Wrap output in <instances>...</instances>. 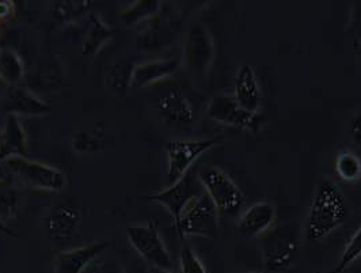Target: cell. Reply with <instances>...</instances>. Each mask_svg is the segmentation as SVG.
I'll return each mask as SVG.
<instances>
[{"label": "cell", "mask_w": 361, "mask_h": 273, "mask_svg": "<svg viewBox=\"0 0 361 273\" xmlns=\"http://www.w3.org/2000/svg\"><path fill=\"white\" fill-rule=\"evenodd\" d=\"M348 217V205L340 189L327 180L317 185L307 219V238L318 242L340 227Z\"/></svg>", "instance_id": "obj_1"}, {"label": "cell", "mask_w": 361, "mask_h": 273, "mask_svg": "<svg viewBox=\"0 0 361 273\" xmlns=\"http://www.w3.org/2000/svg\"><path fill=\"white\" fill-rule=\"evenodd\" d=\"M19 182L27 189L59 193L66 188V174L51 164H42L26 157H10L1 162Z\"/></svg>", "instance_id": "obj_2"}, {"label": "cell", "mask_w": 361, "mask_h": 273, "mask_svg": "<svg viewBox=\"0 0 361 273\" xmlns=\"http://www.w3.org/2000/svg\"><path fill=\"white\" fill-rule=\"evenodd\" d=\"M300 241L293 224H284L274 229L262 238L264 265L269 272L289 269L299 258Z\"/></svg>", "instance_id": "obj_3"}, {"label": "cell", "mask_w": 361, "mask_h": 273, "mask_svg": "<svg viewBox=\"0 0 361 273\" xmlns=\"http://www.w3.org/2000/svg\"><path fill=\"white\" fill-rule=\"evenodd\" d=\"M180 238H215L219 233V211L214 201L204 192L192 201L176 224Z\"/></svg>", "instance_id": "obj_4"}, {"label": "cell", "mask_w": 361, "mask_h": 273, "mask_svg": "<svg viewBox=\"0 0 361 273\" xmlns=\"http://www.w3.org/2000/svg\"><path fill=\"white\" fill-rule=\"evenodd\" d=\"M130 246L143 258L149 268L173 271L174 262L155 224H137L127 229Z\"/></svg>", "instance_id": "obj_5"}, {"label": "cell", "mask_w": 361, "mask_h": 273, "mask_svg": "<svg viewBox=\"0 0 361 273\" xmlns=\"http://www.w3.org/2000/svg\"><path fill=\"white\" fill-rule=\"evenodd\" d=\"M199 180L216 205L217 211L226 215H236L243 204V195L234 180L217 167H204L200 170Z\"/></svg>", "instance_id": "obj_6"}, {"label": "cell", "mask_w": 361, "mask_h": 273, "mask_svg": "<svg viewBox=\"0 0 361 273\" xmlns=\"http://www.w3.org/2000/svg\"><path fill=\"white\" fill-rule=\"evenodd\" d=\"M204 192L205 190L200 182L199 176L188 171L180 181L171 183L154 196L147 198V200L154 201L164 207L174 220V224H177L188 205Z\"/></svg>", "instance_id": "obj_7"}, {"label": "cell", "mask_w": 361, "mask_h": 273, "mask_svg": "<svg viewBox=\"0 0 361 273\" xmlns=\"http://www.w3.org/2000/svg\"><path fill=\"white\" fill-rule=\"evenodd\" d=\"M216 140H171L166 143L167 180L171 183L180 181L190 170L200 157L216 146Z\"/></svg>", "instance_id": "obj_8"}, {"label": "cell", "mask_w": 361, "mask_h": 273, "mask_svg": "<svg viewBox=\"0 0 361 273\" xmlns=\"http://www.w3.org/2000/svg\"><path fill=\"white\" fill-rule=\"evenodd\" d=\"M82 223V210L73 201L54 204L44 218L47 236L54 241H68L78 233Z\"/></svg>", "instance_id": "obj_9"}, {"label": "cell", "mask_w": 361, "mask_h": 273, "mask_svg": "<svg viewBox=\"0 0 361 273\" xmlns=\"http://www.w3.org/2000/svg\"><path fill=\"white\" fill-rule=\"evenodd\" d=\"M207 116L219 124L239 129L254 131L259 123L257 113H250L243 109L236 102L234 97L226 94H219L211 99L207 109Z\"/></svg>", "instance_id": "obj_10"}, {"label": "cell", "mask_w": 361, "mask_h": 273, "mask_svg": "<svg viewBox=\"0 0 361 273\" xmlns=\"http://www.w3.org/2000/svg\"><path fill=\"white\" fill-rule=\"evenodd\" d=\"M212 59V37L201 23H195L186 37L183 48V61L192 73H204L211 67Z\"/></svg>", "instance_id": "obj_11"}, {"label": "cell", "mask_w": 361, "mask_h": 273, "mask_svg": "<svg viewBox=\"0 0 361 273\" xmlns=\"http://www.w3.org/2000/svg\"><path fill=\"white\" fill-rule=\"evenodd\" d=\"M109 245L108 241L92 242L59 253L54 260V273H83L91 261L108 250Z\"/></svg>", "instance_id": "obj_12"}, {"label": "cell", "mask_w": 361, "mask_h": 273, "mask_svg": "<svg viewBox=\"0 0 361 273\" xmlns=\"http://www.w3.org/2000/svg\"><path fill=\"white\" fill-rule=\"evenodd\" d=\"M3 109L16 117H41L51 113V107L32 91L19 86L8 87L3 97Z\"/></svg>", "instance_id": "obj_13"}, {"label": "cell", "mask_w": 361, "mask_h": 273, "mask_svg": "<svg viewBox=\"0 0 361 273\" xmlns=\"http://www.w3.org/2000/svg\"><path fill=\"white\" fill-rule=\"evenodd\" d=\"M180 67L177 60H149L135 64L130 73L129 87L145 89L159 83L163 79L174 75Z\"/></svg>", "instance_id": "obj_14"}, {"label": "cell", "mask_w": 361, "mask_h": 273, "mask_svg": "<svg viewBox=\"0 0 361 273\" xmlns=\"http://www.w3.org/2000/svg\"><path fill=\"white\" fill-rule=\"evenodd\" d=\"M276 220V208L268 201H259L245 211L238 223V231L245 238L264 236Z\"/></svg>", "instance_id": "obj_15"}, {"label": "cell", "mask_w": 361, "mask_h": 273, "mask_svg": "<svg viewBox=\"0 0 361 273\" xmlns=\"http://www.w3.org/2000/svg\"><path fill=\"white\" fill-rule=\"evenodd\" d=\"M27 136L18 117L8 114L0 127V164L10 157H25Z\"/></svg>", "instance_id": "obj_16"}, {"label": "cell", "mask_w": 361, "mask_h": 273, "mask_svg": "<svg viewBox=\"0 0 361 273\" xmlns=\"http://www.w3.org/2000/svg\"><path fill=\"white\" fill-rule=\"evenodd\" d=\"M235 99L243 109L257 113L261 105V90L254 73L249 64L242 66L235 76Z\"/></svg>", "instance_id": "obj_17"}, {"label": "cell", "mask_w": 361, "mask_h": 273, "mask_svg": "<svg viewBox=\"0 0 361 273\" xmlns=\"http://www.w3.org/2000/svg\"><path fill=\"white\" fill-rule=\"evenodd\" d=\"M158 108L161 114L170 124L188 126L193 121L195 117L190 101L180 89H173L161 97Z\"/></svg>", "instance_id": "obj_18"}, {"label": "cell", "mask_w": 361, "mask_h": 273, "mask_svg": "<svg viewBox=\"0 0 361 273\" xmlns=\"http://www.w3.org/2000/svg\"><path fill=\"white\" fill-rule=\"evenodd\" d=\"M25 73L22 57L13 49L0 51V82L8 87L18 86Z\"/></svg>", "instance_id": "obj_19"}, {"label": "cell", "mask_w": 361, "mask_h": 273, "mask_svg": "<svg viewBox=\"0 0 361 273\" xmlns=\"http://www.w3.org/2000/svg\"><path fill=\"white\" fill-rule=\"evenodd\" d=\"M111 29L101 19L98 14H91L89 32L83 44L85 55H95L111 38Z\"/></svg>", "instance_id": "obj_20"}, {"label": "cell", "mask_w": 361, "mask_h": 273, "mask_svg": "<svg viewBox=\"0 0 361 273\" xmlns=\"http://www.w3.org/2000/svg\"><path fill=\"white\" fill-rule=\"evenodd\" d=\"M20 207V193L8 181L0 180V222L7 224L17 217Z\"/></svg>", "instance_id": "obj_21"}, {"label": "cell", "mask_w": 361, "mask_h": 273, "mask_svg": "<svg viewBox=\"0 0 361 273\" xmlns=\"http://www.w3.org/2000/svg\"><path fill=\"white\" fill-rule=\"evenodd\" d=\"M159 10H161V1L142 0V1H135L133 4L120 10L118 14L127 25H136L143 22L145 19L151 18Z\"/></svg>", "instance_id": "obj_22"}, {"label": "cell", "mask_w": 361, "mask_h": 273, "mask_svg": "<svg viewBox=\"0 0 361 273\" xmlns=\"http://www.w3.org/2000/svg\"><path fill=\"white\" fill-rule=\"evenodd\" d=\"M336 171L343 181H357L361 178L360 158L356 154L349 151L341 152L336 161Z\"/></svg>", "instance_id": "obj_23"}, {"label": "cell", "mask_w": 361, "mask_h": 273, "mask_svg": "<svg viewBox=\"0 0 361 273\" xmlns=\"http://www.w3.org/2000/svg\"><path fill=\"white\" fill-rule=\"evenodd\" d=\"M361 257V227L348 242L338 264L327 273H343Z\"/></svg>", "instance_id": "obj_24"}, {"label": "cell", "mask_w": 361, "mask_h": 273, "mask_svg": "<svg viewBox=\"0 0 361 273\" xmlns=\"http://www.w3.org/2000/svg\"><path fill=\"white\" fill-rule=\"evenodd\" d=\"M90 1H57L54 3V13L60 20H73L87 11Z\"/></svg>", "instance_id": "obj_25"}, {"label": "cell", "mask_w": 361, "mask_h": 273, "mask_svg": "<svg viewBox=\"0 0 361 273\" xmlns=\"http://www.w3.org/2000/svg\"><path fill=\"white\" fill-rule=\"evenodd\" d=\"M83 273H126L124 267L121 265L120 260L114 255L108 257L98 255L90 265L83 271Z\"/></svg>", "instance_id": "obj_26"}, {"label": "cell", "mask_w": 361, "mask_h": 273, "mask_svg": "<svg viewBox=\"0 0 361 273\" xmlns=\"http://www.w3.org/2000/svg\"><path fill=\"white\" fill-rule=\"evenodd\" d=\"M180 273H208L199 255L190 248H183L180 255Z\"/></svg>", "instance_id": "obj_27"}, {"label": "cell", "mask_w": 361, "mask_h": 273, "mask_svg": "<svg viewBox=\"0 0 361 273\" xmlns=\"http://www.w3.org/2000/svg\"><path fill=\"white\" fill-rule=\"evenodd\" d=\"M16 16V7L13 1L0 0V22H8Z\"/></svg>", "instance_id": "obj_28"}, {"label": "cell", "mask_w": 361, "mask_h": 273, "mask_svg": "<svg viewBox=\"0 0 361 273\" xmlns=\"http://www.w3.org/2000/svg\"><path fill=\"white\" fill-rule=\"evenodd\" d=\"M350 132H352V136H353L355 142L361 146V113L353 119Z\"/></svg>", "instance_id": "obj_29"}, {"label": "cell", "mask_w": 361, "mask_h": 273, "mask_svg": "<svg viewBox=\"0 0 361 273\" xmlns=\"http://www.w3.org/2000/svg\"><path fill=\"white\" fill-rule=\"evenodd\" d=\"M0 234H6V236H13V237H16V233H14L7 224H4V223H1V222H0Z\"/></svg>", "instance_id": "obj_30"}, {"label": "cell", "mask_w": 361, "mask_h": 273, "mask_svg": "<svg viewBox=\"0 0 361 273\" xmlns=\"http://www.w3.org/2000/svg\"><path fill=\"white\" fill-rule=\"evenodd\" d=\"M148 273H174V271H166V269H155V268H149Z\"/></svg>", "instance_id": "obj_31"}, {"label": "cell", "mask_w": 361, "mask_h": 273, "mask_svg": "<svg viewBox=\"0 0 361 273\" xmlns=\"http://www.w3.org/2000/svg\"><path fill=\"white\" fill-rule=\"evenodd\" d=\"M135 273H148V271H145L143 268H137V269L135 271Z\"/></svg>", "instance_id": "obj_32"}, {"label": "cell", "mask_w": 361, "mask_h": 273, "mask_svg": "<svg viewBox=\"0 0 361 273\" xmlns=\"http://www.w3.org/2000/svg\"><path fill=\"white\" fill-rule=\"evenodd\" d=\"M257 273H265V272H257Z\"/></svg>", "instance_id": "obj_33"}]
</instances>
